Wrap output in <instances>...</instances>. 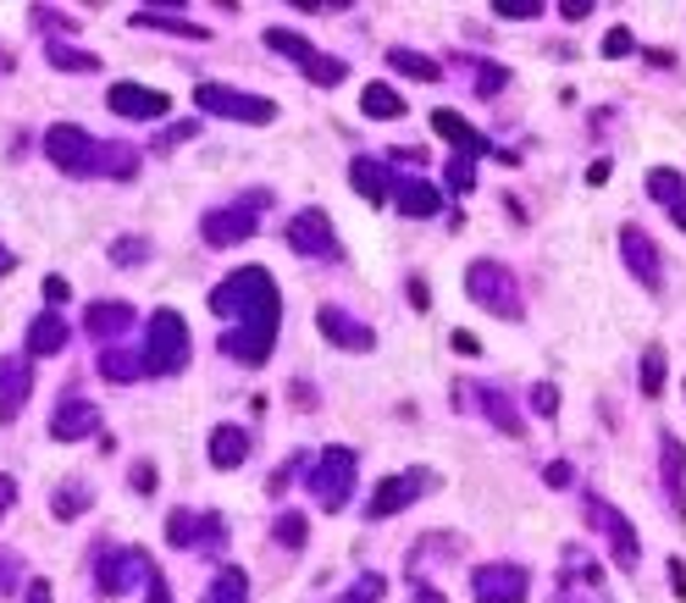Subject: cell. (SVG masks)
I'll list each match as a JSON object with an SVG mask.
<instances>
[{"label":"cell","instance_id":"obj_53","mask_svg":"<svg viewBox=\"0 0 686 603\" xmlns=\"http://www.w3.org/2000/svg\"><path fill=\"white\" fill-rule=\"evenodd\" d=\"M410 305H415V310L433 305V299H426V283H421V277H410Z\"/></svg>","mask_w":686,"mask_h":603},{"label":"cell","instance_id":"obj_38","mask_svg":"<svg viewBox=\"0 0 686 603\" xmlns=\"http://www.w3.org/2000/svg\"><path fill=\"white\" fill-rule=\"evenodd\" d=\"M111 261L117 267H139V261H150V244L144 238H122V244H111Z\"/></svg>","mask_w":686,"mask_h":603},{"label":"cell","instance_id":"obj_55","mask_svg":"<svg viewBox=\"0 0 686 603\" xmlns=\"http://www.w3.org/2000/svg\"><path fill=\"white\" fill-rule=\"evenodd\" d=\"M587 184H610V161H592L587 166Z\"/></svg>","mask_w":686,"mask_h":603},{"label":"cell","instance_id":"obj_48","mask_svg":"<svg viewBox=\"0 0 686 603\" xmlns=\"http://www.w3.org/2000/svg\"><path fill=\"white\" fill-rule=\"evenodd\" d=\"M150 603H172V587H166L161 570H150Z\"/></svg>","mask_w":686,"mask_h":603},{"label":"cell","instance_id":"obj_14","mask_svg":"<svg viewBox=\"0 0 686 603\" xmlns=\"http://www.w3.org/2000/svg\"><path fill=\"white\" fill-rule=\"evenodd\" d=\"M288 249L294 255H332L338 244H332V216L327 211H299L294 222H288Z\"/></svg>","mask_w":686,"mask_h":603},{"label":"cell","instance_id":"obj_24","mask_svg":"<svg viewBox=\"0 0 686 603\" xmlns=\"http://www.w3.org/2000/svg\"><path fill=\"white\" fill-rule=\"evenodd\" d=\"M67 338H72V327H67L56 310H45V316H34V327H28V355H34V360H39V355H61Z\"/></svg>","mask_w":686,"mask_h":603},{"label":"cell","instance_id":"obj_21","mask_svg":"<svg viewBox=\"0 0 686 603\" xmlns=\"http://www.w3.org/2000/svg\"><path fill=\"white\" fill-rule=\"evenodd\" d=\"M222 537V521L216 515H189V509H178V515H166V543L172 548H194V537Z\"/></svg>","mask_w":686,"mask_h":603},{"label":"cell","instance_id":"obj_29","mask_svg":"<svg viewBox=\"0 0 686 603\" xmlns=\"http://www.w3.org/2000/svg\"><path fill=\"white\" fill-rule=\"evenodd\" d=\"M388 67H393V72H404V78H421V83H433V78H438V61H433V56L404 50V45H393V50H388Z\"/></svg>","mask_w":686,"mask_h":603},{"label":"cell","instance_id":"obj_36","mask_svg":"<svg viewBox=\"0 0 686 603\" xmlns=\"http://www.w3.org/2000/svg\"><path fill=\"white\" fill-rule=\"evenodd\" d=\"M642 393H648V399H659V393H664V350H659V343L642 355Z\"/></svg>","mask_w":686,"mask_h":603},{"label":"cell","instance_id":"obj_3","mask_svg":"<svg viewBox=\"0 0 686 603\" xmlns=\"http://www.w3.org/2000/svg\"><path fill=\"white\" fill-rule=\"evenodd\" d=\"M465 294H471L482 310L504 316V321H521V316H527L521 283H514V272H509L504 261H471V272H465Z\"/></svg>","mask_w":686,"mask_h":603},{"label":"cell","instance_id":"obj_25","mask_svg":"<svg viewBox=\"0 0 686 603\" xmlns=\"http://www.w3.org/2000/svg\"><path fill=\"white\" fill-rule=\"evenodd\" d=\"M244 454H249V433H244V426H211V465L216 471L244 465Z\"/></svg>","mask_w":686,"mask_h":603},{"label":"cell","instance_id":"obj_12","mask_svg":"<svg viewBox=\"0 0 686 603\" xmlns=\"http://www.w3.org/2000/svg\"><path fill=\"white\" fill-rule=\"evenodd\" d=\"M106 106H111L117 117H139V122H155V117H166V111H172V95H161V90H144V83H111Z\"/></svg>","mask_w":686,"mask_h":603},{"label":"cell","instance_id":"obj_30","mask_svg":"<svg viewBox=\"0 0 686 603\" xmlns=\"http://www.w3.org/2000/svg\"><path fill=\"white\" fill-rule=\"evenodd\" d=\"M90 498H95V487L90 482H67V487H56V521H72V515H83L90 509Z\"/></svg>","mask_w":686,"mask_h":603},{"label":"cell","instance_id":"obj_59","mask_svg":"<svg viewBox=\"0 0 686 603\" xmlns=\"http://www.w3.org/2000/svg\"><path fill=\"white\" fill-rule=\"evenodd\" d=\"M415 603H443V598H438L433 587H421V592H415Z\"/></svg>","mask_w":686,"mask_h":603},{"label":"cell","instance_id":"obj_23","mask_svg":"<svg viewBox=\"0 0 686 603\" xmlns=\"http://www.w3.org/2000/svg\"><path fill=\"white\" fill-rule=\"evenodd\" d=\"M83 327H90L95 338L128 332V327H133V305H128V299H95L90 310H83Z\"/></svg>","mask_w":686,"mask_h":603},{"label":"cell","instance_id":"obj_10","mask_svg":"<svg viewBox=\"0 0 686 603\" xmlns=\"http://www.w3.org/2000/svg\"><path fill=\"white\" fill-rule=\"evenodd\" d=\"M527 587H532V576L521 565H509V559H493V565L471 570L476 603H527Z\"/></svg>","mask_w":686,"mask_h":603},{"label":"cell","instance_id":"obj_56","mask_svg":"<svg viewBox=\"0 0 686 603\" xmlns=\"http://www.w3.org/2000/svg\"><path fill=\"white\" fill-rule=\"evenodd\" d=\"M548 487H570V465H548Z\"/></svg>","mask_w":686,"mask_h":603},{"label":"cell","instance_id":"obj_50","mask_svg":"<svg viewBox=\"0 0 686 603\" xmlns=\"http://www.w3.org/2000/svg\"><path fill=\"white\" fill-rule=\"evenodd\" d=\"M454 355H482V343L471 332H454Z\"/></svg>","mask_w":686,"mask_h":603},{"label":"cell","instance_id":"obj_4","mask_svg":"<svg viewBox=\"0 0 686 603\" xmlns=\"http://www.w3.org/2000/svg\"><path fill=\"white\" fill-rule=\"evenodd\" d=\"M267 205H272V194H267V189H255V194H244V200H233V205H216V211H205V222H200L205 244H216V249H233V244L255 238V222H261V211H267Z\"/></svg>","mask_w":686,"mask_h":603},{"label":"cell","instance_id":"obj_52","mask_svg":"<svg viewBox=\"0 0 686 603\" xmlns=\"http://www.w3.org/2000/svg\"><path fill=\"white\" fill-rule=\"evenodd\" d=\"M670 587H675V598H686V565L681 559H670Z\"/></svg>","mask_w":686,"mask_h":603},{"label":"cell","instance_id":"obj_17","mask_svg":"<svg viewBox=\"0 0 686 603\" xmlns=\"http://www.w3.org/2000/svg\"><path fill=\"white\" fill-rule=\"evenodd\" d=\"M620 255H626V267H631L637 283L659 288V249H653V238L642 227H620Z\"/></svg>","mask_w":686,"mask_h":603},{"label":"cell","instance_id":"obj_40","mask_svg":"<svg viewBox=\"0 0 686 603\" xmlns=\"http://www.w3.org/2000/svg\"><path fill=\"white\" fill-rule=\"evenodd\" d=\"M471 184H476V161L471 155L449 161V189H471Z\"/></svg>","mask_w":686,"mask_h":603},{"label":"cell","instance_id":"obj_6","mask_svg":"<svg viewBox=\"0 0 686 603\" xmlns=\"http://www.w3.org/2000/svg\"><path fill=\"white\" fill-rule=\"evenodd\" d=\"M194 106L211 111V117H227V122H255V128L277 122V106L267 95H244V90H227V83H200Z\"/></svg>","mask_w":686,"mask_h":603},{"label":"cell","instance_id":"obj_19","mask_svg":"<svg viewBox=\"0 0 686 603\" xmlns=\"http://www.w3.org/2000/svg\"><path fill=\"white\" fill-rule=\"evenodd\" d=\"M350 184H355L371 205H382V200L393 194V172H388L382 161H371V155H355V161H350Z\"/></svg>","mask_w":686,"mask_h":603},{"label":"cell","instance_id":"obj_58","mask_svg":"<svg viewBox=\"0 0 686 603\" xmlns=\"http://www.w3.org/2000/svg\"><path fill=\"white\" fill-rule=\"evenodd\" d=\"M670 216H675V227L686 233V200H681V205H670Z\"/></svg>","mask_w":686,"mask_h":603},{"label":"cell","instance_id":"obj_33","mask_svg":"<svg viewBox=\"0 0 686 603\" xmlns=\"http://www.w3.org/2000/svg\"><path fill=\"white\" fill-rule=\"evenodd\" d=\"M139 28H166V34H184V39H205L200 23H184V17H161V12H133Z\"/></svg>","mask_w":686,"mask_h":603},{"label":"cell","instance_id":"obj_47","mask_svg":"<svg viewBox=\"0 0 686 603\" xmlns=\"http://www.w3.org/2000/svg\"><path fill=\"white\" fill-rule=\"evenodd\" d=\"M178 139H194V122H178V128H166V133L155 139V150H166V144H178Z\"/></svg>","mask_w":686,"mask_h":603},{"label":"cell","instance_id":"obj_11","mask_svg":"<svg viewBox=\"0 0 686 603\" xmlns=\"http://www.w3.org/2000/svg\"><path fill=\"white\" fill-rule=\"evenodd\" d=\"M433 487H438V476H433V471H404V476H388V482H377V493H371L366 515H371V521H382V515H399V509H410L421 493H433Z\"/></svg>","mask_w":686,"mask_h":603},{"label":"cell","instance_id":"obj_16","mask_svg":"<svg viewBox=\"0 0 686 603\" xmlns=\"http://www.w3.org/2000/svg\"><path fill=\"white\" fill-rule=\"evenodd\" d=\"M95 433H100V410L90 399H67L56 410V421H50V438L56 444H78V438H95Z\"/></svg>","mask_w":686,"mask_h":603},{"label":"cell","instance_id":"obj_32","mask_svg":"<svg viewBox=\"0 0 686 603\" xmlns=\"http://www.w3.org/2000/svg\"><path fill=\"white\" fill-rule=\"evenodd\" d=\"M249 581H244V570L238 565H227L222 576H216V592H205V603H244L249 592H244Z\"/></svg>","mask_w":686,"mask_h":603},{"label":"cell","instance_id":"obj_5","mask_svg":"<svg viewBox=\"0 0 686 603\" xmlns=\"http://www.w3.org/2000/svg\"><path fill=\"white\" fill-rule=\"evenodd\" d=\"M144 366L155 377H172L189 366V327L178 310H155L150 316V338H144Z\"/></svg>","mask_w":686,"mask_h":603},{"label":"cell","instance_id":"obj_22","mask_svg":"<svg viewBox=\"0 0 686 603\" xmlns=\"http://www.w3.org/2000/svg\"><path fill=\"white\" fill-rule=\"evenodd\" d=\"M433 133H443L449 144H460V155H471V161H482V155L493 150V144H487L465 117H454V111H433Z\"/></svg>","mask_w":686,"mask_h":603},{"label":"cell","instance_id":"obj_49","mask_svg":"<svg viewBox=\"0 0 686 603\" xmlns=\"http://www.w3.org/2000/svg\"><path fill=\"white\" fill-rule=\"evenodd\" d=\"M67 294H72V288H67V277H45V299H50V305H61Z\"/></svg>","mask_w":686,"mask_h":603},{"label":"cell","instance_id":"obj_1","mask_svg":"<svg viewBox=\"0 0 686 603\" xmlns=\"http://www.w3.org/2000/svg\"><path fill=\"white\" fill-rule=\"evenodd\" d=\"M211 310L238 321V332L222 338V355H233L244 366H261L272 355L283 299H277V283H272L267 267H238L222 288H211Z\"/></svg>","mask_w":686,"mask_h":603},{"label":"cell","instance_id":"obj_9","mask_svg":"<svg viewBox=\"0 0 686 603\" xmlns=\"http://www.w3.org/2000/svg\"><path fill=\"white\" fill-rule=\"evenodd\" d=\"M587 515H592V527L610 537V554H615V565H620V570H637V565H642V543H637V532H631V521H626V515H620L615 504H604L598 493L587 498Z\"/></svg>","mask_w":686,"mask_h":603},{"label":"cell","instance_id":"obj_39","mask_svg":"<svg viewBox=\"0 0 686 603\" xmlns=\"http://www.w3.org/2000/svg\"><path fill=\"white\" fill-rule=\"evenodd\" d=\"M382 592H388V581H382V576H360V587H355L350 598H343V603H377Z\"/></svg>","mask_w":686,"mask_h":603},{"label":"cell","instance_id":"obj_20","mask_svg":"<svg viewBox=\"0 0 686 603\" xmlns=\"http://www.w3.org/2000/svg\"><path fill=\"white\" fill-rule=\"evenodd\" d=\"M404 216H438L443 211V194L433 189V184H421V178H404V184H393V194H388Z\"/></svg>","mask_w":686,"mask_h":603},{"label":"cell","instance_id":"obj_27","mask_svg":"<svg viewBox=\"0 0 686 603\" xmlns=\"http://www.w3.org/2000/svg\"><path fill=\"white\" fill-rule=\"evenodd\" d=\"M476 410L498 426V433H509V438H521V410L509 404V393H498V388H476Z\"/></svg>","mask_w":686,"mask_h":603},{"label":"cell","instance_id":"obj_41","mask_svg":"<svg viewBox=\"0 0 686 603\" xmlns=\"http://www.w3.org/2000/svg\"><path fill=\"white\" fill-rule=\"evenodd\" d=\"M493 12L498 17H537L543 7H537V0H493Z\"/></svg>","mask_w":686,"mask_h":603},{"label":"cell","instance_id":"obj_46","mask_svg":"<svg viewBox=\"0 0 686 603\" xmlns=\"http://www.w3.org/2000/svg\"><path fill=\"white\" fill-rule=\"evenodd\" d=\"M559 17H565V23H581V17H592V7H587V0H559Z\"/></svg>","mask_w":686,"mask_h":603},{"label":"cell","instance_id":"obj_26","mask_svg":"<svg viewBox=\"0 0 686 603\" xmlns=\"http://www.w3.org/2000/svg\"><path fill=\"white\" fill-rule=\"evenodd\" d=\"M659 449H664V482H670V504H675V515L686 521V449H681V438L675 433H664L659 438Z\"/></svg>","mask_w":686,"mask_h":603},{"label":"cell","instance_id":"obj_18","mask_svg":"<svg viewBox=\"0 0 686 603\" xmlns=\"http://www.w3.org/2000/svg\"><path fill=\"white\" fill-rule=\"evenodd\" d=\"M150 570H155V565H150L139 548H128V554H106V559H100V592L117 598V592H128L133 576H150Z\"/></svg>","mask_w":686,"mask_h":603},{"label":"cell","instance_id":"obj_44","mask_svg":"<svg viewBox=\"0 0 686 603\" xmlns=\"http://www.w3.org/2000/svg\"><path fill=\"white\" fill-rule=\"evenodd\" d=\"M631 50V28H610V39H604V56H626Z\"/></svg>","mask_w":686,"mask_h":603},{"label":"cell","instance_id":"obj_2","mask_svg":"<svg viewBox=\"0 0 686 603\" xmlns=\"http://www.w3.org/2000/svg\"><path fill=\"white\" fill-rule=\"evenodd\" d=\"M45 155L72 178H133L139 172V155H128V144H106L78 122H56L45 133Z\"/></svg>","mask_w":686,"mask_h":603},{"label":"cell","instance_id":"obj_31","mask_svg":"<svg viewBox=\"0 0 686 603\" xmlns=\"http://www.w3.org/2000/svg\"><path fill=\"white\" fill-rule=\"evenodd\" d=\"M648 194H653L659 205H681L686 178H681V172H670V166H653V172H648Z\"/></svg>","mask_w":686,"mask_h":603},{"label":"cell","instance_id":"obj_13","mask_svg":"<svg viewBox=\"0 0 686 603\" xmlns=\"http://www.w3.org/2000/svg\"><path fill=\"white\" fill-rule=\"evenodd\" d=\"M316 321H321V338H327V343H338V350H355V355L377 350V332H371L366 321H355V316H343L338 305H321V310H316Z\"/></svg>","mask_w":686,"mask_h":603},{"label":"cell","instance_id":"obj_34","mask_svg":"<svg viewBox=\"0 0 686 603\" xmlns=\"http://www.w3.org/2000/svg\"><path fill=\"white\" fill-rule=\"evenodd\" d=\"M100 377H111V382H133V377H139V360H133L128 350H106V355H100Z\"/></svg>","mask_w":686,"mask_h":603},{"label":"cell","instance_id":"obj_54","mask_svg":"<svg viewBox=\"0 0 686 603\" xmlns=\"http://www.w3.org/2000/svg\"><path fill=\"white\" fill-rule=\"evenodd\" d=\"M28 603H50V581H45V576H34V587H28Z\"/></svg>","mask_w":686,"mask_h":603},{"label":"cell","instance_id":"obj_8","mask_svg":"<svg viewBox=\"0 0 686 603\" xmlns=\"http://www.w3.org/2000/svg\"><path fill=\"white\" fill-rule=\"evenodd\" d=\"M350 493H355V454L350 449H327L316 460V471H310V498L321 509H343Z\"/></svg>","mask_w":686,"mask_h":603},{"label":"cell","instance_id":"obj_35","mask_svg":"<svg viewBox=\"0 0 686 603\" xmlns=\"http://www.w3.org/2000/svg\"><path fill=\"white\" fill-rule=\"evenodd\" d=\"M50 61H56L61 72H95V67H100V56H90V50H72V45H50Z\"/></svg>","mask_w":686,"mask_h":603},{"label":"cell","instance_id":"obj_7","mask_svg":"<svg viewBox=\"0 0 686 603\" xmlns=\"http://www.w3.org/2000/svg\"><path fill=\"white\" fill-rule=\"evenodd\" d=\"M267 45L272 50H283L288 61H299V72L310 78V83H321V90H332V83H343V72H350V61H338V56H321L305 34H294V28H267Z\"/></svg>","mask_w":686,"mask_h":603},{"label":"cell","instance_id":"obj_57","mask_svg":"<svg viewBox=\"0 0 686 603\" xmlns=\"http://www.w3.org/2000/svg\"><path fill=\"white\" fill-rule=\"evenodd\" d=\"M12 267H17V255H12V249H7V244H0V277H7V272H12Z\"/></svg>","mask_w":686,"mask_h":603},{"label":"cell","instance_id":"obj_15","mask_svg":"<svg viewBox=\"0 0 686 603\" xmlns=\"http://www.w3.org/2000/svg\"><path fill=\"white\" fill-rule=\"evenodd\" d=\"M28 393H34V366L7 355V360H0V421H17Z\"/></svg>","mask_w":686,"mask_h":603},{"label":"cell","instance_id":"obj_45","mask_svg":"<svg viewBox=\"0 0 686 603\" xmlns=\"http://www.w3.org/2000/svg\"><path fill=\"white\" fill-rule=\"evenodd\" d=\"M12 504H17V482L0 471V521H7V509H12Z\"/></svg>","mask_w":686,"mask_h":603},{"label":"cell","instance_id":"obj_28","mask_svg":"<svg viewBox=\"0 0 686 603\" xmlns=\"http://www.w3.org/2000/svg\"><path fill=\"white\" fill-rule=\"evenodd\" d=\"M360 106H366L371 122H393V117H404V100H399V90H388V83H366Z\"/></svg>","mask_w":686,"mask_h":603},{"label":"cell","instance_id":"obj_42","mask_svg":"<svg viewBox=\"0 0 686 603\" xmlns=\"http://www.w3.org/2000/svg\"><path fill=\"white\" fill-rule=\"evenodd\" d=\"M504 78H509L504 67H482V78H476V95H498V90H504Z\"/></svg>","mask_w":686,"mask_h":603},{"label":"cell","instance_id":"obj_37","mask_svg":"<svg viewBox=\"0 0 686 603\" xmlns=\"http://www.w3.org/2000/svg\"><path fill=\"white\" fill-rule=\"evenodd\" d=\"M305 537H310L305 515H277V543H288V548H305Z\"/></svg>","mask_w":686,"mask_h":603},{"label":"cell","instance_id":"obj_43","mask_svg":"<svg viewBox=\"0 0 686 603\" xmlns=\"http://www.w3.org/2000/svg\"><path fill=\"white\" fill-rule=\"evenodd\" d=\"M532 410H537V415H554V410H559V393H554L548 382H537V388H532Z\"/></svg>","mask_w":686,"mask_h":603},{"label":"cell","instance_id":"obj_51","mask_svg":"<svg viewBox=\"0 0 686 603\" xmlns=\"http://www.w3.org/2000/svg\"><path fill=\"white\" fill-rule=\"evenodd\" d=\"M133 487L150 493V487H155V465H133Z\"/></svg>","mask_w":686,"mask_h":603}]
</instances>
